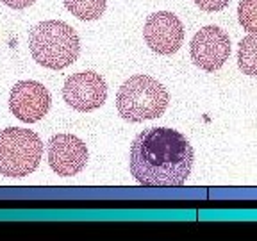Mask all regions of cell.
Instances as JSON below:
<instances>
[{"label": "cell", "instance_id": "obj_1", "mask_svg": "<svg viewBox=\"0 0 257 241\" xmlns=\"http://www.w3.org/2000/svg\"><path fill=\"white\" fill-rule=\"evenodd\" d=\"M195 161L189 140L170 127L145 129L131 145V173L149 188H173L188 181Z\"/></svg>", "mask_w": 257, "mask_h": 241}, {"label": "cell", "instance_id": "obj_2", "mask_svg": "<svg viewBox=\"0 0 257 241\" xmlns=\"http://www.w3.org/2000/svg\"><path fill=\"white\" fill-rule=\"evenodd\" d=\"M29 50L32 59L43 68L63 70L79 57L80 41L72 25L61 20H47L31 29Z\"/></svg>", "mask_w": 257, "mask_h": 241}, {"label": "cell", "instance_id": "obj_3", "mask_svg": "<svg viewBox=\"0 0 257 241\" xmlns=\"http://www.w3.org/2000/svg\"><path fill=\"white\" fill-rule=\"evenodd\" d=\"M168 102V89L157 79L143 73L128 77L116 95V109L120 116L133 124L163 116Z\"/></svg>", "mask_w": 257, "mask_h": 241}, {"label": "cell", "instance_id": "obj_4", "mask_svg": "<svg viewBox=\"0 0 257 241\" xmlns=\"http://www.w3.org/2000/svg\"><path fill=\"white\" fill-rule=\"evenodd\" d=\"M43 143L34 131L8 127L0 131V173L6 177H25L40 166Z\"/></svg>", "mask_w": 257, "mask_h": 241}, {"label": "cell", "instance_id": "obj_5", "mask_svg": "<svg viewBox=\"0 0 257 241\" xmlns=\"http://www.w3.org/2000/svg\"><path fill=\"white\" fill-rule=\"evenodd\" d=\"M63 98L75 111H95L107 100V84L96 72L73 73L63 86Z\"/></svg>", "mask_w": 257, "mask_h": 241}, {"label": "cell", "instance_id": "obj_6", "mask_svg": "<svg viewBox=\"0 0 257 241\" xmlns=\"http://www.w3.org/2000/svg\"><path fill=\"white\" fill-rule=\"evenodd\" d=\"M191 59L204 72H216L230 56V38L216 25H207L193 36Z\"/></svg>", "mask_w": 257, "mask_h": 241}, {"label": "cell", "instance_id": "obj_7", "mask_svg": "<svg viewBox=\"0 0 257 241\" xmlns=\"http://www.w3.org/2000/svg\"><path fill=\"white\" fill-rule=\"evenodd\" d=\"M143 38L152 52L159 56H172L184 43V27L173 13L157 11L145 22Z\"/></svg>", "mask_w": 257, "mask_h": 241}, {"label": "cell", "instance_id": "obj_8", "mask_svg": "<svg viewBox=\"0 0 257 241\" xmlns=\"http://www.w3.org/2000/svg\"><path fill=\"white\" fill-rule=\"evenodd\" d=\"M48 165L57 175L73 177L88 165V147L73 134H56L48 140L47 147Z\"/></svg>", "mask_w": 257, "mask_h": 241}, {"label": "cell", "instance_id": "obj_9", "mask_svg": "<svg viewBox=\"0 0 257 241\" xmlns=\"http://www.w3.org/2000/svg\"><path fill=\"white\" fill-rule=\"evenodd\" d=\"M50 102L52 98L48 89L36 80L16 82L9 95V109L24 124H36L47 116Z\"/></svg>", "mask_w": 257, "mask_h": 241}, {"label": "cell", "instance_id": "obj_10", "mask_svg": "<svg viewBox=\"0 0 257 241\" xmlns=\"http://www.w3.org/2000/svg\"><path fill=\"white\" fill-rule=\"evenodd\" d=\"M66 9L79 20H98L105 13L107 0H63Z\"/></svg>", "mask_w": 257, "mask_h": 241}, {"label": "cell", "instance_id": "obj_11", "mask_svg": "<svg viewBox=\"0 0 257 241\" xmlns=\"http://www.w3.org/2000/svg\"><path fill=\"white\" fill-rule=\"evenodd\" d=\"M237 66L245 75H257V34L241 40L237 48Z\"/></svg>", "mask_w": 257, "mask_h": 241}, {"label": "cell", "instance_id": "obj_12", "mask_svg": "<svg viewBox=\"0 0 257 241\" xmlns=\"http://www.w3.org/2000/svg\"><path fill=\"white\" fill-rule=\"evenodd\" d=\"M237 18L245 31L257 34V0H241L237 6Z\"/></svg>", "mask_w": 257, "mask_h": 241}, {"label": "cell", "instance_id": "obj_13", "mask_svg": "<svg viewBox=\"0 0 257 241\" xmlns=\"http://www.w3.org/2000/svg\"><path fill=\"white\" fill-rule=\"evenodd\" d=\"M202 11H207V13H216L221 11L229 6L230 0H193Z\"/></svg>", "mask_w": 257, "mask_h": 241}, {"label": "cell", "instance_id": "obj_14", "mask_svg": "<svg viewBox=\"0 0 257 241\" xmlns=\"http://www.w3.org/2000/svg\"><path fill=\"white\" fill-rule=\"evenodd\" d=\"M0 2H4L11 9H25V8H31L36 0H0Z\"/></svg>", "mask_w": 257, "mask_h": 241}]
</instances>
